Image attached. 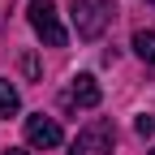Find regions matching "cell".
I'll list each match as a JSON object with an SVG mask.
<instances>
[{
	"mask_svg": "<svg viewBox=\"0 0 155 155\" xmlns=\"http://www.w3.org/2000/svg\"><path fill=\"white\" fill-rule=\"evenodd\" d=\"M26 142L30 147H61L65 142V134H61V125L52 121V116H26Z\"/></svg>",
	"mask_w": 155,
	"mask_h": 155,
	"instance_id": "5",
	"label": "cell"
},
{
	"mask_svg": "<svg viewBox=\"0 0 155 155\" xmlns=\"http://www.w3.org/2000/svg\"><path fill=\"white\" fill-rule=\"evenodd\" d=\"M99 99H104V91L91 73H78L65 91V108H99Z\"/></svg>",
	"mask_w": 155,
	"mask_h": 155,
	"instance_id": "4",
	"label": "cell"
},
{
	"mask_svg": "<svg viewBox=\"0 0 155 155\" xmlns=\"http://www.w3.org/2000/svg\"><path fill=\"white\" fill-rule=\"evenodd\" d=\"M112 147H116V125L112 121H91L73 138V151L69 155H112Z\"/></svg>",
	"mask_w": 155,
	"mask_h": 155,
	"instance_id": "3",
	"label": "cell"
},
{
	"mask_svg": "<svg viewBox=\"0 0 155 155\" xmlns=\"http://www.w3.org/2000/svg\"><path fill=\"white\" fill-rule=\"evenodd\" d=\"M151 5H155V0H151Z\"/></svg>",
	"mask_w": 155,
	"mask_h": 155,
	"instance_id": "10",
	"label": "cell"
},
{
	"mask_svg": "<svg viewBox=\"0 0 155 155\" xmlns=\"http://www.w3.org/2000/svg\"><path fill=\"white\" fill-rule=\"evenodd\" d=\"M17 108H22V95H17V86L9 82V78H0V116H13Z\"/></svg>",
	"mask_w": 155,
	"mask_h": 155,
	"instance_id": "6",
	"label": "cell"
},
{
	"mask_svg": "<svg viewBox=\"0 0 155 155\" xmlns=\"http://www.w3.org/2000/svg\"><path fill=\"white\" fill-rule=\"evenodd\" d=\"M5 155H26V151H13V147H9V151H5Z\"/></svg>",
	"mask_w": 155,
	"mask_h": 155,
	"instance_id": "9",
	"label": "cell"
},
{
	"mask_svg": "<svg viewBox=\"0 0 155 155\" xmlns=\"http://www.w3.org/2000/svg\"><path fill=\"white\" fill-rule=\"evenodd\" d=\"M26 17H30V26H35V35L43 39L48 48H65V26H61V13H56V5L52 0H30V9H26Z\"/></svg>",
	"mask_w": 155,
	"mask_h": 155,
	"instance_id": "2",
	"label": "cell"
},
{
	"mask_svg": "<svg viewBox=\"0 0 155 155\" xmlns=\"http://www.w3.org/2000/svg\"><path fill=\"white\" fill-rule=\"evenodd\" d=\"M151 155H155V151H151Z\"/></svg>",
	"mask_w": 155,
	"mask_h": 155,
	"instance_id": "11",
	"label": "cell"
},
{
	"mask_svg": "<svg viewBox=\"0 0 155 155\" xmlns=\"http://www.w3.org/2000/svg\"><path fill=\"white\" fill-rule=\"evenodd\" d=\"M142 134V138H155V116H138V125H134Z\"/></svg>",
	"mask_w": 155,
	"mask_h": 155,
	"instance_id": "8",
	"label": "cell"
},
{
	"mask_svg": "<svg viewBox=\"0 0 155 155\" xmlns=\"http://www.w3.org/2000/svg\"><path fill=\"white\" fill-rule=\"evenodd\" d=\"M134 52L155 65V30H134Z\"/></svg>",
	"mask_w": 155,
	"mask_h": 155,
	"instance_id": "7",
	"label": "cell"
},
{
	"mask_svg": "<svg viewBox=\"0 0 155 155\" xmlns=\"http://www.w3.org/2000/svg\"><path fill=\"white\" fill-rule=\"evenodd\" d=\"M112 17H116L112 0H73V30H78V39H99Z\"/></svg>",
	"mask_w": 155,
	"mask_h": 155,
	"instance_id": "1",
	"label": "cell"
}]
</instances>
